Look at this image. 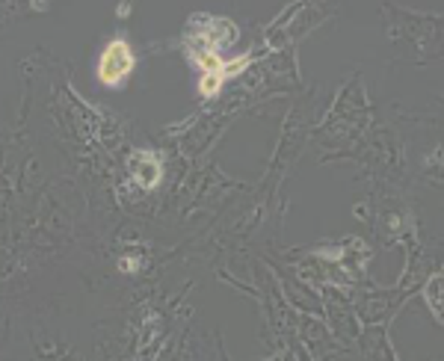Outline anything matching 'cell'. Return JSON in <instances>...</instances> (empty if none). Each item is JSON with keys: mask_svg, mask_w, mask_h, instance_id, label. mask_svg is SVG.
<instances>
[{"mask_svg": "<svg viewBox=\"0 0 444 361\" xmlns=\"http://www.w3.org/2000/svg\"><path fill=\"white\" fill-rule=\"evenodd\" d=\"M133 66H137V57H133L131 45L125 39H113L98 57V80L110 86V89H116V86H121L131 78Z\"/></svg>", "mask_w": 444, "mask_h": 361, "instance_id": "1", "label": "cell"}, {"mask_svg": "<svg viewBox=\"0 0 444 361\" xmlns=\"http://www.w3.org/2000/svg\"><path fill=\"white\" fill-rule=\"evenodd\" d=\"M128 166H131L133 181H137L142 190H154L160 178H163V166H160V157L154 152H137L131 157Z\"/></svg>", "mask_w": 444, "mask_h": 361, "instance_id": "2", "label": "cell"}]
</instances>
